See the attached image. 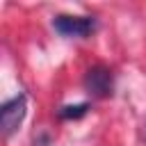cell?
Segmentation results:
<instances>
[{
	"instance_id": "obj_1",
	"label": "cell",
	"mask_w": 146,
	"mask_h": 146,
	"mask_svg": "<svg viewBox=\"0 0 146 146\" xmlns=\"http://www.w3.org/2000/svg\"><path fill=\"white\" fill-rule=\"evenodd\" d=\"M52 27L62 36H78L84 39L96 30V18L94 16H71V14H59L52 21Z\"/></svg>"
},
{
	"instance_id": "obj_2",
	"label": "cell",
	"mask_w": 146,
	"mask_h": 146,
	"mask_svg": "<svg viewBox=\"0 0 146 146\" xmlns=\"http://www.w3.org/2000/svg\"><path fill=\"white\" fill-rule=\"evenodd\" d=\"M25 114H27V98L23 94L16 96V98H11V100H7L0 107V128H2V135L11 137L18 130V125L23 123Z\"/></svg>"
},
{
	"instance_id": "obj_3",
	"label": "cell",
	"mask_w": 146,
	"mask_h": 146,
	"mask_svg": "<svg viewBox=\"0 0 146 146\" xmlns=\"http://www.w3.org/2000/svg\"><path fill=\"white\" fill-rule=\"evenodd\" d=\"M84 89L96 98H107L114 91V75L107 66H91L84 73Z\"/></svg>"
},
{
	"instance_id": "obj_4",
	"label": "cell",
	"mask_w": 146,
	"mask_h": 146,
	"mask_svg": "<svg viewBox=\"0 0 146 146\" xmlns=\"http://www.w3.org/2000/svg\"><path fill=\"white\" fill-rule=\"evenodd\" d=\"M89 112V105L87 103H78V105H64L62 110H59V119H80V116H84Z\"/></svg>"
}]
</instances>
